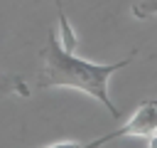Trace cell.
Segmentation results:
<instances>
[{"label": "cell", "mask_w": 157, "mask_h": 148, "mask_svg": "<svg viewBox=\"0 0 157 148\" xmlns=\"http://www.w3.org/2000/svg\"><path fill=\"white\" fill-rule=\"evenodd\" d=\"M135 52L125 59L110 62V64H96L88 59H78L74 52H66L59 42V37L49 30L44 47L39 49V59H42V69L37 74V86L42 89H54V86H66V89H78L88 96H93L98 104H103L113 118H120L118 106L110 101L108 94V81L110 76L128 67L132 62Z\"/></svg>", "instance_id": "cell-1"}, {"label": "cell", "mask_w": 157, "mask_h": 148, "mask_svg": "<svg viewBox=\"0 0 157 148\" xmlns=\"http://www.w3.org/2000/svg\"><path fill=\"white\" fill-rule=\"evenodd\" d=\"M157 131V99H145L135 111L132 116L115 131L105 133L108 143L115 141V138H125V136H140V138H147Z\"/></svg>", "instance_id": "cell-2"}, {"label": "cell", "mask_w": 157, "mask_h": 148, "mask_svg": "<svg viewBox=\"0 0 157 148\" xmlns=\"http://www.w3.org/2000/svg\"><path fill=\"white\" fill-rule=\"evenodd\" d=\"M27 86L20 76L15 74H7L5 69H0V99L2 96H27Z\"/></svg>", "instance_id": "cell-3"}, {"label": "cell", "mask_w": 157, "mask_h": 148, "mask_svg": "<svg viewBox=\"0 0 157 148\" xmlns=\"http://www.w3.org/2000/svg\"><path fill=\"white\" fill-rule=\"evenodd\" d=\"M56 15H59V30H61V39H59V42H61V47H64L66 52H74V49H76V35H74L66 15H64L61 0H56Z\"/></svg>", "instance_id": "cell-4"}, {"label": "cell", "mask_w": 157, "mask_h": 148, "mask_svg": "<svg viewBox=\"0 0 157 148\" xmlns=\"http://www.w3.org/2000/svg\"><path fill=\"white\" fill-rule=\"evenodd\" d=\"M105 143H108V138L101 136V138H93V141H59V143L42 146V148H101Z\"/></svg>", "instance_id": "cell-5"}, {"label": "cell", "mask_w": 157, "mask_h": 148, "mask_svg": "<svg viewBox=\"0 0 157 148\" xmlns=\"http://www.w3.org/2000/svg\"><path fill=\"white\" fill-rule=\"evenodd\" d=\"M130 12L137 17V20H147L152 15H157V0H140L130 7Z\"/></svg>", "instance_id": "cell-6"}, {"label": "cell", "mask_w": 157, "mask_h": 148, "mask_svg": "<svg viewBox=\"0 0 157 148\" xmlns=\"http://www.w3.org/2000/svg\"><path fill=\"white\" fill-rule=\"evenodd\" d=\"M147 148H157V131L152 136H147Z\"/></svg>", "instance_id": "cell-7"}]
</instances>
